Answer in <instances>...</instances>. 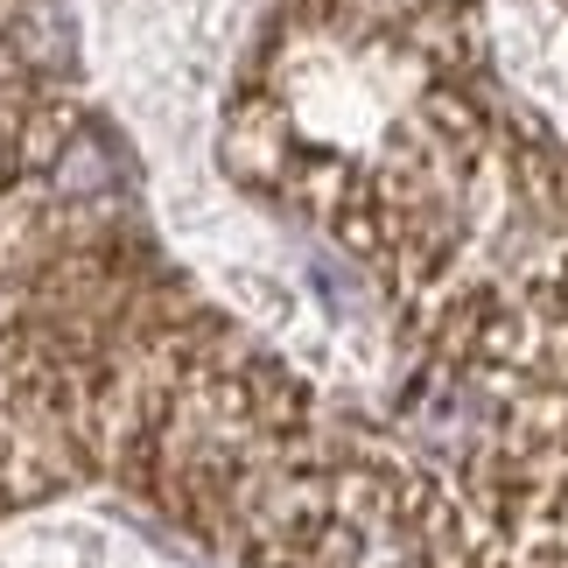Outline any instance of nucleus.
Listing matches in <instances>:
<instances>
[]
</instances>
